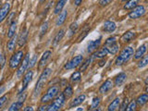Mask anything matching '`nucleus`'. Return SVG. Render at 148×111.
Returning <instances> with one entry per match:
<instances>
[{
  "label": "nucleus",
  "instance_id": "0eeeda50",
  "mask_svg": "<svg viewBox=\"0 0 148 111\" xmlns=\"http://www.w3.org/2000/svg\"><path fill=\"white\" fill-rule=\"evenodd\" d=\"M82 60H83L82 56H76V57H74L71 60H69V61L64 66V68L65 69H68V71L69 69H73L77 68L81 63H82Z\"/></svg>",
  "mask_w": 148,
  "mask_h": 111
},
{
  "label": "nucleus",
  "instance_id": "9b49d317",
  "mask_svg": "<svg viewBox=\"0 0 148 111\" xmlns=\"http://www.w3.org/2000/svg\"><path fill=\"white\" fill-rule=\"evenodd\" d=\"M112 88H113V82L110 80H108L99 87V92L102 95L108 94L109 91L112 90Z\"/></svg>",
  "mask_w": 148,
  "mask_h": 111
},
{
  "label": "nucleus",
  "instance_id": "f3484780",
  "mask_svg": "<svg viewBox=\"0 0 148 111\" xmlns=\"http://www.w3.org/2000/svg\"><path fill=\"white\" fill-rule=\"evenodd\" d=\"M102 30L106 32H113L116 30V23L111 21H106L102 27Z\"/></svg>",
  "mask_w": 148,
  "mask_h": 111
},
{
  "label": "nucleus",
  "instance_id": "3c124183",
  "mask_svg": "<svg viewBox=\"0 0 148 111\" xmlns=\"http://www.w3.org/2000/svg\"><path fill=\"white\" fill-rule=\"evenodd\" d=\"M1 58H2V55H1V53H0V60H1Z\"/></svg>",
  "mask_w": 148,
  "mask_h": 111
},
{
  "label": "nucleus",
  "instance_id": "423d86ee",
  "mask_svg": "<svg viewBox=\"0 0 148 111\" xmlns=\"http://www.w3.org/2000/svg\"><path fill=\"white\" fill-rule=\"evenodd\" d=\"M145 13V8L143 5H141V6H136L134 8H132V11L129 13V17L132 20H136V18L142 17Z\"/></svg>",
  "mask_w": 148,
  "mask_h": 111
},
{
  "label": "nucleus",
  "instance_id": "39448f33",
  "mask_svg": "<svg viewBox=\"0 0 148 111\" xmlns=\"http://www.w3.org/2000/svg\"><path fill=\"white\" fill-rule=\"evenodd\" d=\"M23 58V51L18 50V52L12 55V57L9 59V68L10 69H16L20 66L21 63V60Z\"/></svg>",
  "mask_w": 148,
  "mask_h": 111
},
{
  "label": "nucleus",
  "instance_id": "473e14b6",
  "mask_svg": "<svg viewBox=\"0 0 148 111\" xmlns=\"http://www.w3.org/2000/svg\"><path fill=\"white\" fill-rule=\"evenodd\" d=\"M99 104H100V98H99V97H95V98L92 99V105H91L90 110L96 109L99 106Z\"/></svg>",
  "mask_w": 148,
  "mask_h": 111
},
{
  "label": "nucleus",
  "instance_id": "412c9836",
  "mask_svg": "<svg viewBox=\"0 0 148 111\" xmlns=\"http://www.w3.org/2000/svg\"><path fill=\"white\" fill-rule=\"evenodd\" d=\"M67 16H68L67 10H63L61 13L59 14V16L58 17L57 21H56V25H57V26H61L63 23L65 22V21H66Z\"/></svg>",
  "mask_w": 148,
  "mask_h": 111
},
{
  "label": "nucleus",
  "instance_id": "a878e982",
  "mask_svg": "<svg viewBox=\"0 0 148 111\" xmlns=\"http://www.w3.org/2000/svg\"><path fill=\"white\" fill-rule=\"evenodd\" d=\"M16 43H17V37H16V34L14 35L13 37H11L10 40L8 42V45H7V47L8 49V51H13L15 49V46H16Z\"/></svg>",
  "mask_w": 148,
  "mask_h": 111
},
{
  "label": "nucleus",
  "instance_id": "c03bdc74",
  "mask_svg": "<svg viewBox=\"0 0 148 111\" xmlns=\"http://www.w3.org/2000/svg\"><path fill=\"white\" fill-rule=\"evenodd\" d=\"M14 16H15V13H12L11 15L9 16V18H8V24H10L11 22H13V21H13V18H12Z\"/></svg>",
  "mask_w": 148,
  "mask_h": 111
},
{
  "label": "nucleus",
  "instance_id": "4468645a",
  "mask_svg": "<svg viewBox=\"0 0 148 111\" xmlns=\"http://www.w3.org/2000/svg\"><path fill=\"white\" fill-rule=\"evenodd\" d=\"M105 48L111 55H116L119 52V46L117 44V42H114V43H110V44H105Z\"/></svg>",
  "mask_w": 148,
  "mask_h": 111
},
{
  "label": "nucleus",
  "instance_id": "79ce46f5",
  "mask_svg": "<svg viewBox=\"0 0 148 111\" xmlns=\"http://www.w3.org/2000/svg\"><path fill=\"white\" fill-rule=\"evenodd\" d=\"M112 1L113 0H100L99 5H100V7H106V6H108V5H109Z\"/></svg>",
  "mask_w": 148,
  "mask_h": 111
},
{
  "label": "nucleus",
  "instance_id": "2f4dec72",
  "mask_svg": "<svg viewBox=\"0 0 148 111\" xmlns=\"http://www.w3.org/2000/svg\"><path fill=\"white\" fill-rule=\"evenodd\" d=\"M81 78H82V76H81V71H75L71 75V82L75 83V82H78L79 81H80Z\"/></svg>",
  "mask_w": 148,
  "mask_h": 111
},
{
  "label": "nucleus",
  "instance_id": "a18cd8bd",
  "mask_svg": "<svg viewBox=\"0 0 148 111\" xmlns=\"http://www.w3.org/2000/svg\"><path fill=\"white\" fill-rule=\"evenodd\" d=\"M47 108L48 106H46V105H45V106H41L40 108H38V110H40V111H44V110H47Z\"/></svg>",
  "mask_w": 148,
  "mask_h": 111
},
{
  "label": "nucleus",
  "instance_id": "bb28decb",
  "mask_svg": "<svg viewBox=\"0 0 148 111\" xmlns=\"http://www.w3.org/2000/svg\"><path fill=\"white\" fill-rule=\"evenodd\" d=\"M64 35H65V30H60L58 34H57V35L55 36V38H54V41H53V45L55 46V45H57L60 41L62 40V38L64 37Z\"/></svg>",
  "mask_w": 148,
  "mask_h": 111
},
{
  "label": "nucleus",
  "instance_id": "4c0bfd02",
  "mask_svg": "<svg viewBox=\"0 0 148 111\" xmlns=\"http://www.w3.org/2000/svg\"><path fill=\"white\" fill-rule=\"evenodd\" d=\"M91 61H92V58H87V59L85 60V62L82 65V67H81V69H80V71H84L85 69L88 68V66H89V65H90Z\"/></svg>",
  "mask_w": 148,
  "mask_h": 111
},
{
  "label": "nucleus",
  "instance_id": "7c9ffc66",
  "mask_svg": "<svg viewBox=\"0 0 148 111\" xmlns=\"http://www.w3.org/2000/svg\"><path fill=\"white\" fill-rule=\"evenodd\" d=\"M72 95H73V90H72L71 86H67L66 88H65V90L63 92V95L65 96V98L68 99L71 96H72Z\"/></svg>",
  "mask_w": 148,
  "mask_h": 111
},
{
  "label": "nucleus",
  "instance_id": "c756f323",
  "mask_svg": "<svg viewBox=\"0 0 148 111\" xmlns=\"http://www.w3.org/2000/svg\"><path fill=\"white\" fill-rule=\"evenodd\" d=\"M23 106V102H21V101H17L15 102V103H13L11 106H10V108H8L9 111H18V110H20L21 108Z\"/></svg>",
  "mask_w": 148,
  "mask_h": 111
},
{
  "label": "nucleus",
  "instance_id": "49530a36",
  "mask_svg": "<svg viewBox=\"0 0 148 111\" xmlns=\"http://www.w3.org/2000/svg\"><path fill=\"white\" fill-rule=\"evenodd\" d=\"M23 110H24V111H34V108H32V106H26V108Z\"/></svg>",
  "mask_w": 148,
  "mask_h": 111
},
{
  "label": "nucleus",
  "instance_id": "09e8293b",
  "mask_svg": "<svg viewBox=\"0 0 148 111\" xmlns=\"http://www.w3.org/2000/svg\"><path fill=\"white\" fill-rule=\"evenodd\" d=\"M105 64H106V60H101V61L99 62V66L102 67V66H104Z\"/></svg>",
  "mask_w": 148,
  "mask_h": 111
},
{
  "label": "nucleus",
  "instance_id": "393cba45",
  "mask_svg": "<svg viewBox=\"0 0 148 111\" xmlns=\"http://www.w3.org/2000/svg\"><path fill=\"white\" fill-rule=\"evenodd\" d=\"M119 105H120V99L119 98H115L110 103V105L108 106V110H109V111H115V110H117L119 108Z\"/></svg>",
  "mask_w": 148,
  "mask_h": 111
},
{
  "label": "nucleus",
  "instance_id": "e433bc0d",
  "mask_svg": "<svg viewBox=\"0 0 148 111\" xmlns=\"http://www.w3.org/2000/svg\"><path fill=\"white\" fill-rule=\"evenodd\" d=\"M136 102L135 101H132L131 103L129 102V104L127 106V108H126V110L127 111H132V110H135L136 109Z\"/></svg>",
  "mask_w": 148,
  "mask_h": 111
},
{
  "label": "nucleus",
  "instance_id": "6e6552de",
  "mask_svg": "<svg viewBox=\"0 0 148 111\" xmlns=\"http://www.w3.org/2000/svg\"><path fill=\"white\" fill-rule=\"evenodd\" d=\"M29 61H30V55L27 54L24 57V58H23L22 63L21 64L20 68H18V69L17 71V77L18 78H21L23 74L25 73V71L28 69V66H29Z\"/></svg>",
  "mask_w": 148,
  "mask_h": 111
},
{
  "label": "nucleus",
  "instance_id": "a19ab883",
  "mask_svg": "<svg viewBox=\"0 0 148 111\" xmlns=\"http://www.w3.org/2000/svg\"><path fill=\"white\" fill-rule=\"evenodd\" d=\"M36 60H37V57H36V55H34V57H32V58L30 59L29 66H28V68H32V67H34V65L36 64Z\"/></svg>",
  "mask_w": 148,
  "mask_h": 111
},
{
  "label": "nucleus",
  "instance_id": "dca6fc26",
  "mask_svg": "<svg viewBox=\"0 0 148 111\" xmlns=\"http://www.w3.org/2000/svg\"><path fill=\"white\" fill-rule=\"evenodd\" d=\"M126 79H127V75L125 74L124 72H120L119 73L117 76L115 78V81H114V83H115V86H121L123 83L126 82Z\"/></svg>",
  "mask_w": 148,
  "mask_h": 111
},
{
  "label": "nucleus",
  "instance_id": "37998d69",
  "mask_svg": "<svg viewBox=\"0 0 148 111\" xmlns=\"http://www.w3.org/2000/svg\"><path fill=\"white\" fill-rule=\"evenodd\" d=\"M7 99H8V96H7L6 95H3L2 97H0V108H1L2 106H4V104L6 103Z\"/></svg>",
  "mask_w": 148,
  "mask_h": 111
},
{
  "label": "nucleus",
  "instance_id": "8fccbe9b",
  "mask_svg": "<svg viewBox=\"0 0 148 111\" xmlns=\"http://www.w3.org/2000/svg\"><path fill=\"white\" fill-rule=\"evenodd\" d=\"M45 1V0H40V2H41V3H44Z\"/></svg>",
  "mask_w": 148,
  "mask_h": 111
},
{
  "label": "nucleus",
  "instance_id": "a211bd4d",
  "mask_svg": "<svg viewBox=\"0 0 148 111\" xmlns=\"http://www.w3.org/2000/svg\"><path fill=\"white\" fill-rule=\"evenodd\" d=\"M27 39H28V30L27 29H24L21 32L20 36H18V46L21 47V46H24L26 42H27Z\"/></svg>",
  "mask_w": 148,
  "mask_h": 111
},
{
  "label": "nucleus",
  "instance_id": "f257e3e1",
  "mask_svg": "<svg viewBox=\"0 0 148 111\" xmlns=\"http://www.w3.org/2000/svg\"><path fill=\"white\" fill-rule=\"evenodd\" d=\"M50 74H51V69L50 68L45 69V71L42 72V74L38 79V81H37V82H36L35 88H34V96H38L41 94V92L43 91L45 85L46 84V82H47Z\"/></svg>",
  "mask_w": 148,
  "mask_h": 111
},
{
  "label": "nucleus",
  "instance_id": "58836bf2",
  "mask_svg": "<svg viewBox=\"0 0 148 111\" xmlns=\"http://www.w3.org/2000/svg\"><path fill=\"white\" fill-rule=\"evenodd\" d=\"M128 104H129V99H128V98H125V99L123 100V102H122V104H121V105H119V110H121V111L126 110V108H127Z\"/></svg>",
  "mask_w": 148,
  "mask_h": 111
},
{
  "label": "nucleus",
  "instance_id": "aec40b11",
  "mask_svg": "<svg viewBox=\"0 0 148 111\" xmlns=\"http://www.w3.org/2000/svg\"><path fill=\"white\" fill-rule=\"evenodd\" d=\"M85 97H86L85 95H81L77 96L76 98H74L71 102V104H69V108H75V106L81 105L82 102L85 100Z\"/></svg>",
  "mask_w": 148,
  "mask_h": 111
},
{
  "label": "nucleus",
  "instance_id": "9d476101",
  "mask_svg": "<svg viewBox=\"0 0 148 111\" xmlns=\"http://www.w3.org/2000/svg\"><path fill=\"white\" fill-rule=\"evenodd\" d=\"M10 8H11L10 3H5L3 6L0 8V23L7 18L9 11H10Z\"/></svg>",
  "mask_w": 148,
  "mask_h": 111
},
{
  "label": "nucleus",
  "instance_id": "f704fd0d",
  "mask_svg": "<svg viewBox=\"0 0 148 111\" xmlns=\"http://www.w3.org/2000/svg\"><path fill=\"white\" fill-rule=\"evenodd\" d=\"M148 63V57L147 56H145V57H142L141 58V60L139 61L138 63V67L139 68H143V67H145L146 65Z\"/></svg>",
  "mask_w": 148,
  "mask_h": 111
},
{
  "label": "nucleus",
  "instance_id": "603ef678",
  "mask_svg": "<svg viewBox=\"0 0 148 111\" xmlns=\"http://www.w3.org/2000/svg\"><path fill=\"white\" fill-rule=\"evenodd\" d=\"M122 2H125V1H127V0H121Z\"/></svg>",
  "mask_w": 148,
  "mask_h": 111
},
{
  "label": "nucleus",
  "instance_id": "7ed1b4c3",
  "mask_svg": "<svg viewBox=\"0 0 148 111\" xmlns=\"http://www.w3.org/2000/svg\"><path fill=\"white\" fill-rule=\"evenodd\" d=\"M59 92H60V86L58 84L49 87L48 90L46 91V92L41 98V102L43 104H46L48 102L52 101L56 96H58L59 95Z\"/></svg>",
  "mask_w": 148,
  "mask_h": 111
},
{
  "label": "nucleus",
  "instance_id": "c9c22d12",
  "mask_svg": "<svg viewBox=\"0 0 148 111\" xmlns=\"http://www.w3.org/2000/svg\"><path fill=\"white\" fill-rule=\"evenodd\" d=\"M77 29H78V23L76 21L71 23V25L69 26V35H72L73 34H75Z\"/></svg>",
  "mask_w": 148,
  "mask_h": 111
},
{
  "label": "nucleus",
  "instance_id": "20e7f679",
  "mask_svg": "<svg viewBox=\"0 0 148 111\" xmlns=\"http://www.w3.org/2000/svg\"><path fill=\"white\" fill-rule=\"evenodd\" d=\"M55 100L52 102V104H51L48 108H47V111H57V110H59L60 108H62L65 104V96L63 95V94L61 95H58V96H56Z\"/></svg>",
  "mask_w": 148,
  "mask_h": 111
},
{
  "label": "nucleus",
  "instance_id": "72a5a7b5",
  "mask_svg": "<svg viewBox=\"0 0 148 111\" xmlns=\"http://www.w3.org/2000/svg\"><path fill=\"white\" fill-rule=\"evenodd\" d=\"M48 27H49V22L48 21H45L44 24L42 25L41 31H40V37H43L46 34V32H47V30H48Z\"/></svg>",
  "mask_w": 148,
  "mask_h": 111
},
{
  "label": "nucleus",
  "instance_id": "4be33fe9",
  "mask_svg": "<svg viewBox=\"0 0 148 111\" xmlns=\"http://www.w3.org/2000/svg\"><path fill=\"white\" fill-rule=\"evenodd\" d=\"M139 1H140V0H128L126 4L124 5V9L125 10H132V8L138 6Z\"/></svg>",
  "mask_w": 148,
  "mask_h": 111
},
{
  "label": "nucleus",
  "instance_id": "ddd939ff",
  "mask_svg": "<svg viewBox=\"0 0 148 111\" xmlns=\"http://www.w3.org/2000/svg\"><path fill=\"white\" fill-rule=\"evenodd\" d=\"M101 40L102 38H98L97 40H94V41H91L89 44H88L87 46V52L88 53H92L95 50H96L97 48L99 47L100 45H101Z\"/></svg>",
  "mask_w": 148,
  "mask_h": 111
},
{
  "label": "nucleus",
  "instance_id": "ea45409f",
  "mask_svg": "<svg viewBox=\"0 0 148 111\" xmlns=\"http://www.w3.org/2000/svg\"><path fill=\"white\" fill-rule=\"evenodd\" d=\"M89 31H90V28H87V29L85 30V31H83L82 32V34L79 36V38L77 39V42H81L82 40H83V38L88 34V32H89Z\"/></svg>",
  "mask_w": 148,
  "mask_h": 111
},
{
  "label": "nucleus",
  "instance_id": "de8ad7c7",
  "mask_svg": "<svg viewBox=\"0 0 148 111\" xmlns=\"http://www.w3.org/2000/svg\"><path fill=\"white\" fill-rule=\"evenodd\" d=\"M82 0H74V5H75V6H79V5L82 3Z\"/></svg>",
  "mask_w": 148,
  "mask_h": 111
},
{
  "label": "nucleus",
  "instance_id": "2eb2a0df",
  "mask_svg": "<svg viewBox=\"0 0 148 111\" xmlns=\"http://www.w3.org/2000/svg\"><path fill=\"white\" fill-rule=\"evenodd\" d=\"M135 36H136V34L134 32L128 31L125 32V34H123L122 36L120 37V41H121L122 43H130L132 39L135 38Z\"/></svg>",
  "mask_w": 148,
  "mask_h": 111
},
{
  "label": "nucleus",
  "instance_id": "cd10ccee",
  "mask_svg": "<svg viewBox=\"0 0 148 111\" xmlns=\"http://www.w3.org/2000/svg\"><path fill=\"white\" fill-rule=\"evenodd\" d=\"M147 101H148V95L146 94H143V95H141L137 98L136 104L140 106H143V105H145L147 103Z\"/></svg>",
  "mask_w": 148,
  "mask_h": 111
},
{
  "label": "nucleus",
  "instance_id": "c85d7f7f",
  "mask_svg": "<svg viewBox=\"0 0 148 111\" xmlns=\"http://www.w3.org/2000/svg\"><path fill=\"white\" fill-rule=\"evenodd\" d=\"M108 54V50H106L104 47V48H102V49H100L98 51H96V52L94 54V57L95 58H104Z\"/></svg>",
  "mask_w": 148,
  "mask_h": 111
},
{
  "label": "nucleus",
  "instance_id": "b1692460",
  "mask_svg": "<svg viewBox=\"0 0 148 111\" xmlns=\"http://www.w3.org/2000/svg\"><path fill=\"white\" fill-rule=\"evenodd\" d=\"M68 2V0H58L57 5H56L55 9H54V13L55 14H58L60 11H62L63 8L65 7V4Z\"/></svg>",
  "mask_w": 148,
  "mask_h": 111
},
{
  "label": "nucleus",
  "instance_id": "5701e85b",
  "mask_svg": "<svg viewBox=\"0 0 148 111\" xmlns=\"http://www.w3.org/2000/svg\"><path fill=\"white\" fill-rule=\"evenodd\" d=\"M16 29H17V21H14L13 22H11L9 24V28H8V37L9 39L13 37L16 34Z\"/></svg>",
  "mask_w": 148,
  "mask_h": 111
},
{
  "label": "nucleus",
  "instance_id": "6ab92c4d",
  "mask_svg": "<svg viewBox=\"0 0 148 111\" xmlns=\"http://www.w3.org/2000/svg\"><path fill=\"white\" fill-rule=\"evenodd\" d=\"M146 47H147V44L141 45L140 47L136 50L135 54H134V59H139L142 57H143V55H145L146 52Z\"/></svg>",
  "mask_w": 148,
  "mask_h": 111
},
{
  "label": "nucleus",
  "instance_id": "f03ea898",
  "mask_svg": "<svg viewBox=\"0 0 148 111\" xmlns=\"http://www.w3.org/2000/svg\"><path fill=\"white\" fill-rule=\"evenodd\" d=\"M133 48L131 46H127V47L123 48L118 56V58H116V66H122L127 61H129V59L133 56Z\"/></svg>",
  "mask_w": 148,
  "mask_h": 111
},
{
  "label": "nucleus",
  "instance_id": "1a4fd4ad",
  "mask_svg": "<svg viewBox=\"0 0 148 111\" xmlns=\"http://www.w3.org/2000/svg\"><path fill=\"white\" fill-rule=\"evenodd\" d=\"M32 75H34V73H32V71H28L25 73L24 77H23V79H22V86H21V90H20V92H18V95L21 94V92L28 87V85L30 84V82H31L32 80Z\"/></svg>",
  "mask_w": 148,
  "mask_h": 111
},
{
  "label": "nucleus",
  "instance_id": "f8f14e48",
  "mask_svg": "<svg viewBox=\"0 0 148 111\" xmlns=\"http://www.w3.org/2000/svg\"><path fill=\"white\" fill-rule=\"evenodd\" d=\"M51 56H52V53H51V51H49V50L45 51V52L43 54V56H42V58H41L40 61H39V65H38V68H39L40 69H43V68H45V65L47 64L48 60L50 59Z\"/></svg>",
  "mask_w": 148,
  "mask_h": 111
}]
</instances>
